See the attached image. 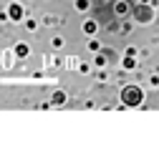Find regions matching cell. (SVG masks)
Here are the masks:
<instances>
[{"label": "cell", "mask_w": 159, "mask_h": 151, "mask_svg": "<svg viewBox=\"0 0 159 151\" xmlns=\"http://www.w3.org/2000/svg\"><path fill=\"white\" fill-rule=\"evenodd\" d=\"M121 101H124V106H139L142 103V91H139V86H126L124 91H121Z\"/></svg>", "instance_id": "cell-1"}, {"label": "cell", "mask_w": 159, "mask_h": 151, "mask_svg": "<svg viewBox=\"0 0 159 151\" xmlns=\"http://www.w3.org/2000/svg\"><path fill=\"white\" fill-rule=\"evenodd\" d=\"M129 10H131V3H129V0H119V3L114 5V13H116V15H126Z\"/></svg>", "instance_id": "cell-2"}, {"label": "cell", "mask_w": 159, "mask_h": 151, "mask_svg": "<svg viewBox=\"0 0 159 151\" xmlns=\"http://www.w3.org/2000/svg\"><path fill=\"white\" fill-rule=\"evenodd\" d=\"M8 18H13V20H23V5L13 3V5H10V10H8Z\"/></svg>", "instance_id": "cell-3"}, {"label": "cell", "mask_w": 159, "mask_h": 151, "mask_svg": "<svg viewBox=\"0 0 159 151\" xmlns=\"http://www.w3.org/2000/svg\"><path fill=\"white\" fill-rule=\"evenodd\" d=\"M136 18H139V20H149V18H152V8H147V5H142V8L136 10Z\"/></svg>", "instance_id": "cell-4"}, {"label": "cell", "mask_w": 159, "mask_h": 151, "mask_svg": "<svg viewBox=\"0 0 159 151\" xmlns=\"http://www.w3.org/2000/svg\"><path fill=\"white\" fill-rule=\"evenodd\" d=\"M84 30H86L89 35H93V33H96V23H93V20H89V23L84 25Z\"/></svg>", "instance_id": "cell-5"}, {"label": "cell", "mask_w": 159, "mask_h": 151, "mask_svg": "<svg viewBox=\"0 0 159 151\" xmlns=\"http://www.w3.org/2000/svg\"><path fill=\"white\" fill-rule=\"evenodd\" d=\"M15 53H18V55H28V45H25V43L15 45Z\"/></svg>", "instance_id": "cell-6"}, {"label": "cell", "mask_w": 159, "mask_h": 151, "mask_svg": "<svg viewBox=\"0 0 159 151\" xmlns=\"http://www.w3.org/2000/svg\"><path fill=\"white\" fill-rule=\"evenodd\" d=\"M53 103H66V93H61V91H58L56 96H53Z\"/></svg>", "instance_id": "cell-7"}, {"label": "cell", "mask_w": 159, "mask_h": 151, "mask_svg": "<svg viewBox=\"0 0 159 151\" xmlns=\"http://www.w3.org/2000/svg\"><path fill=\"white\" fill-rule=\"evenodd\" d=\"M76 8L78 10H89V0H76Z\"/></svg>", "instance_id": "cell-8"}, {"label": "cell", "mask_w": 159, "mask_h": 151, "mask_svg": "<svg viewBox=\"0 0 159 151\" xmlns=\"http://www.w3.org/2000/svg\"><path fill=\"white\" fill-rule=\"evenodd\" d=\"M124 68H134V58H131V55H129V58L124 61Z\"/></svg>", "instance_id": "cell-9"}, {"label": "cell", "mask_w": 159, "mask_h": 151, "mask_svg": "<svg viewBox=\"0 0 159 151\" xmlns=\"http://www.w3.org/2000/svg\"><path fill=\"white\" fill-rule=\"evenodd\" d=\"M89 50H93V53H98V43H96V41H91V43H89Z\"/></svg>", "instance_id": "cell-10"}, {"label": "cell", "mask_w": 159, "mask_h": 151, "mask_svg": "<svg viewBox=\"0 0 159 151\" xmlns=\"http://www.w3.org/2000/svg\"><path fill=\"white\" fill-rule=\"evenodd\" d=\"M96 66H106V55H98V58H96Z\"/></svg>", "instance_id": "cell-11"}, {"label": "cell", "mask_w": 159, "mask_h": 151, "mask_svg": "<svg viewBox=\"0 0 159 151\" xmlns=\"http://www.w3.org/2000/svg\"><path fill=\"white\" fill-rule=\"evenodd\" d=\"M101 3H106V0H101Z\"/></svg>", "instance_id": "cell-12"}]
</instances>
